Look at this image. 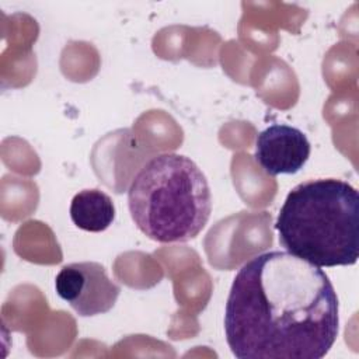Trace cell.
Segmentation results:
<instances>
[{
	"label": "cell",
	"instance_id": "cell-6",
	"mask_svg": "<svg viewBox=\"0 0 359 359\" xmlns=\"http://www.w3.org/2000/svg\"><path fill=\"white\" fill-rule=\"evenodd\" d=\"M70 217L79 229L100 233L112 224L115 206L105 192L100 189H83L72 199Z\"/></svg>",
	"mask_w": 359,
	"mask_h": 359
},
{
	"label": "cell",
	"instance_id": "cell-4",
	"mask_svg": "<svg viewBox=\"0 0 359 359\" xmlns=\"http://www.w3.org/2000/svg\"><path fill=\"white\" fill-rule=\"evenodd\" d=\"M60 299L81 317H93L109 311L121 287L107 275L105 268L94 261L65 265L55 279Z\"/></svg>",
	"mask_w": 359,
	"mask_h": 359
},
{
	"label": "cell",
	"instance_id": "cell-5",
	"mask_svg": "<svg viewBox=\"0 0 359 359\" xmlns=\"http://www.w3.org/2000/svg\"><path fill=\"white\" fill-rule=\"evenodd\" d=\"M310 142L297 128L273 123L255 140V160L269 175L296 174L310 157Z\"/></svg>",
	"mask_w": 359,
	"mask_h": 359
},
{
	"label": "cell",
	"instance_id": "cell-1",
	"mask_svg": "<svg viewBox=\"0 0 359 359\" xmlns=\"http://www.w3.org/2000/svg\"><path fill=\"white\" fill-rule=\"evenodd\" d=\"M339 330V304L328 275L287 251H266L236 273L224 309V334L238 359H320Z\"/></svg>",
	"mask_w": 359,
	"mask_h": 359
},
{
	"label": "cell",
	"instance_id": "cell-3",
	"mask_svg": "<svg viewBox=\"0 0 359 359\" xmlns=\"http://www.w3.org/2000/svg\"><path fill=\"white\" fill-rule=\"evenodd\" d=\"M136 227L157 243H185L206 226L212 195L201 168L187 156L165 153L151 158L128 189Z\"/></svg>",
	"mask_w": 359,
	"mask_h": 359
},
{
	"label": "cell",
	"instance_id": "cell-2",
	"mask_svg": "<svg viewBox=\"0 0 359 359\" xmlns=\"http://www.w3.org/2000/svg\"><path fill=\"white\" fill-rule=\"evenodd\" d=\"M275 229L287 252L320 268L359 258V194L338 178L310 180L286 196Z\"/></svg>",
	"mask_w": 359,
	"mask_h": 359
}]
</instances>
